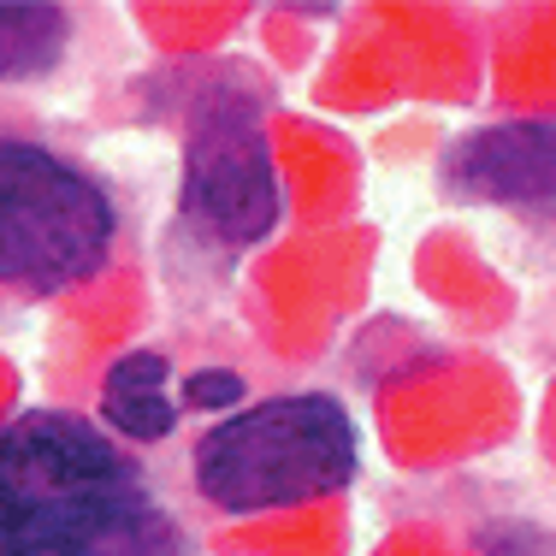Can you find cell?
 I'll use <instances>...</instances> for the list:
<instances>
[{"instance_id":"6da1fadb","label":"cell","mask_w":556,"mask_h":556,"mask_svg":"<svg viewBox=\"0 0 556 556\" xmlns=\"http://www.w3.org/2000/svg\"><path fill=\"white\" fill-rule=\"evenodd\" d=\"M178 521L96 420L36 408L0 427V556H178Z\"/></svg>"},{"instance_id":"7a4b0ae2","label":"cell","mask_w":556,"mask_h":556,"mask_svg":"<svg viewBox=\"0 0 556 556\" xmlns=\"http://www.w3.org/2000/svg\"><path fill=\"white\" fill-rule=\"evenodd\" d=\"M190 468L195 492L214 509H290L308 497H332L355 480L362 432H355L350 408L326 391L267 396V403L219 420L207 439H195Z\"/></svg>"},{"instance_id":"3957f363","label":"cell","mask_w":556,"mask_h":556,"mask_svg":"<svg viewBox=\"0 0 556 556\" xmlns=\"http://www.w3.org/2000/svg\"><path fill=\"white\" fill-rule=\"evenodd\" d=\"M113 249V202L54 149L0 137V285L65 290Z\"/></svg>"},{"instance_id":"277c9868","label":"cell","mask_w":556,"mask_h":556,"mask_svg":"<svg viewBox=\"0 0 556 556\" xmlns=\"http://www.w3.org/2000/svg\"><path fill=\"white\" fill-rule=\"evenodd\" d=\"M184 207L219 243H261L278 225V172L255 101L214 96L190 125L184 154Z\"/></svg>"},{"instance_id":"5b68a950","label":"cell","mask_w":556,"mask_h":556,"mask_svg":"<svg viewBox=\"0 0 556 556\" xmlns=\"http://www.w3.org/2000/svg\"><path fill=\"white\" fill-rule=\"evenodd\" d=\"M556 130L551 118H509L462 137L444 154V184L468 202H503V207H551L556 190Z\"/></svg>"},{"instance_id":"8992f818","label":"cell","mask_w":556,"mask_h":556,"mask_svg":"<svg viewBox=\"0 0 556 556\" xmlns=\"http://www.w3.org/2000/svg\"><path fill=\"white\" fill-rule=\"evenodd\" d=\"M101 415L125 439H166L178 427V403H172V362L161 350H130L108 367L101 386Z\"/></svg>"},{"instance_id":"52a82bcc","label":"cell","mask_w":556,"mask_h":556,"mask_svg":"<svg viewBox=\"0 0 556 556\" xmlns=\"http://www.w3.org/2000/svg\"><path fill=\"white\" fill-rule=\"evenodd\" d=\"M72 48V12L65 7H24V0H0V84H24V77H48Z\"/></svg>"},{"instance_id":"ba28073f","label":"cell","mask_w":556,"mask_h":556,"mask_svg":"<svg viewBox=\"0 0 556 556\" xmlns=\"http://www.w3.org/2000/svg\"><path fill=\"white\" fill-rule=\"evenodd\" d=\"M243 374H231V367H202V374H190V386H184V396H190L195 408H231L243 403Z\"/></svg>"}]
</instances>
